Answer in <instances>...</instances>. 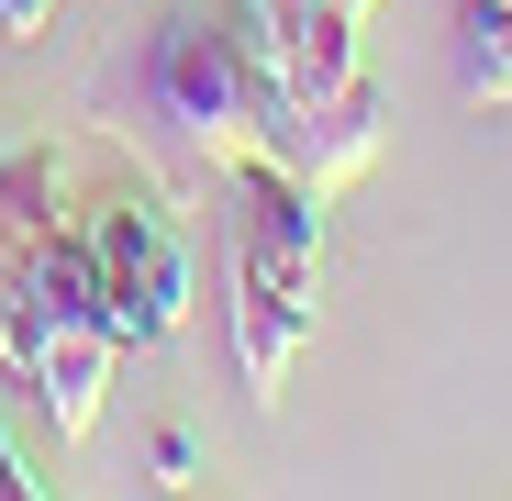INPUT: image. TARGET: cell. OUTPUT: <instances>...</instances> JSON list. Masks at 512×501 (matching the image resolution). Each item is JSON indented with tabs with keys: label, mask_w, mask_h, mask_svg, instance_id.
I'll use <instances>...</instances> for the list:
<instances>
[{
	"label": "cell",
	"mask_w": 512,
	"mask_h": 501,
	"mask_svg": "<svg viewBox=\"0 0 512 501\" xmlns=\"http://www.w3.org/2000/svg\"><path fill=\"white\" fill-rule=\"evenodd\" d=\"M101 101L134 112L145 134H167L190 167H223V179L256 156V78H245V45H234L223 0H167V12L134 34V56L101 78Z\"/></svg>",
	"instance_id": "cell-1"
},
{
	"label": "cell",
	"mask_w": 512,
	"mask_h": 501,
	"mask_svg": "<svg viewBox=\"0 0 512 501\" xmlns=\"http://www.w3.org/2000/svg\"><path fill=\"white\" fill-rule=\"evenodd\" d=\"M234 190H245V223H234V368H245L256 401H279L301 346H312V312H323V190L268 167V156H245Z\"/></svg>",
	"instance_id": "cell-2"
},
{
	"label": "cell",
	"mask_w": 512,
	"mask_h": 501,
	"mask_svg": "<svg viewBox=\"0 0 512 501\" xmlns=\"http://www.w3.org/2000/svg\"><path fill=\"white\" fill-rule=\"evenodd\" d=\"M0 334H12V368L34 379V412L45 435L78 446L101 424V390L123 368V334L101 312V279H90V234H78L67 212L34 234V257L12 268V290H0Z\"/></svg>",
	"instance_id": "cell-3"
},
{
	"label": "cell",
	"mask_w": 512,
	"mask_h": 501,
	"mask_svg": "<svg viewBox=\"0 0 512 501\" xmlns=\"http://www.w3.org/2000/svg\"><path fill=\"white\" fill-rule=\"evenodd\" d=\"M90 279H101V312L123 334V357L134 346H179L190 334V301H201V257H190V223L167 212L156 190H123L101 201L90 223Z\"/></svg>",
	"instance_id": "cell-4"
},
{
	"label": "cell",
	"mask_w": 512,
	"mask_h": 501,
	"mask_svg": "<svg viewBox=\"0 0 512 501\" xmlns=\"http://www.w3.org/2000/svg\"><path fill=\"white\" fill-rule=\"evenodd\" d=\"M45 223H56V145L45 134H12V145H0V290H12V268L34 257Z\"/></svg>",
	"instance_id": "cell-5"
},
{
	"label": "cell",
	"mask_w": 512,
	"mask_h": 501,
	"mask_svg": "<svg viewBox=\"0 0 512 501\" xmlns=\"http://www.w3.org/2000/svg\"><path fill=\"white\" fill-rule=\"evenodd\" d=\"M457 90L468 101H512V0H468V23H457Z\"/></svg>",
	"instance_id": "cell-6"
},
{
	"label": "cell",
	"mask_w": 512,
	"mask_h": 501,
	"mask_svg": "<svg viewBox=\"0 0 512 501\" xmlns=\"http://www.w3.org/2000/svg\"><path fill=\"white\" fill-rule=\"evenodd\" d=\"M190 468H201V435L167 424V435H156V479H190Z\"/></svg>",
	"instance_id": "cell-7"
},
{
	"label": "cell",
	"mask_w": 512,
	"mask_h": 501,
	"mask_svg": "<svg viewBox=\"0 0 512 501\" xmlns=\"http://www.w3.org/2000/svg\"><path fill=\"white\" fill-rule=\"evenodd\" d=\"M334 12H346V23H368V12H379V0H334Z\"/></svg>",
	"instance_id": "cell-8"
},
{
	"label": "cell",
	"mask_w": 512,
	"mask_h": 501,
	"mask_svg": "<svg viewBox=\"0 0 512 501\" xmlns=\"http://www.w3.org/2000/svg\"><path fill=\"white\" fill-rule=\"evenodd\" d=\"M0 368H12V334H0Z\"/></svg>",
	"instance_id": "cell-9"
}]
</instances>
